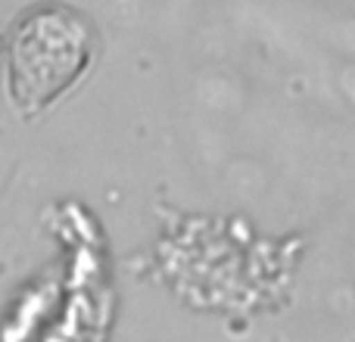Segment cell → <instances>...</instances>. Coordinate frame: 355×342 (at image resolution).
Listing matches in <instances>:
<instances>
[{
  "label": "cell",
  "mask_w": 355,
  "mask_h": 342,
  "mask_svg": "<svg viewBox=\"0 0 355 342\" xmlns=\"http://www.w3.org/2000/svg\"><path fill=\"white\" fill-rule=\"evenodd\" d=\"M94 53L91 28L72 10L44 6L19 22L10 37V97L19 112L37 116L85 75Z\"/></svg>",
  "instance_id": "cell-1"
}]
</instances>
